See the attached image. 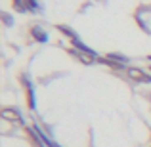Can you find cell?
I'll use <instances>...</instances> for the list:
<instances>
[{
    "mask_svg": "<svg viewBox=\"0 0 151 147\" xmlns=\"http://www.w3.org/2000/svg\"><path fill=\"white\" fill-rule=\"evenodd\" d=\"M124 75L130 80L138 82V84H151V75L144 69H138V67H126Z\"/></svg>",
    "mask_w": 151,
    "mask_h": 147,
    "instance_id": "cell-1",
    "label": "cell"
},
{
    "mask_svg": "<svg viewBox=\"0 0 151 147\" xmlns=\"http://www.w3.org/2000/svg\"><path fill=\"white\" fill-rule=\"evenodd\" d=\"M19 80H21V84H23V88H25V96H27V107H29L31 111H35L37 109V96H35V86H33V82L29 80V77H27L25 73L19 77Z\"/></svg>",
    "mask_w": 151,
    "mask_h": 147,
    "instance_id": "cell-2",
    "label": "cell"
},
{
    "mask_svg": "<svg viewBox=\"0 0 151 147\" xmlns=\"http://www.w3.org/2000/svg\"><path fill=\"white\" fill-rule=\"evenodd\" d=\"M0 117L8 122H17V124H23V115L19 113L15 107H4L0 109Z\"/></svg>",
    "mask_w": 151,
    "mask_h": 147,
    "instance_id": "cell-3",
    "label": "cell"
},
{
    "mask_svg": "<svg viewBox=\"0 0 151 147\" xmlns=\"http://www.w3.org/2000/svg\"><path fill=\"white\" fill-rule=\"evenodd\" d=\"M29 34H31V38H33L35 42H38V44H46V42H48V33H46L42 27H38V25L31 27Z\"/></svg>",
    "mask_w": 151,
    "mask_h": 147,
    "instance_id": "cell-4",
    "label": "cell"
},
{
    "mask_svg": "<svg viewBox=\"0 0 151 147\" xmlns=\"http://www.w3.org/2000/svg\"><path fill=\"white\" fill-rule=\"evenodd\" d=\"M69 54L73 55L77 61H81L82 65H92V63H98V59H100V57H98V59L92 57V55H88V54H82V52H78V50H75V48H71Z\"/></svg>",
    "mask_w": 151,
    "mask_h": 147,
    "instance_id": "cell-5",
    "label": "cell"
},
{
    "mask_svg": "<svg viewBox=\"0 0 151 147\" xmlns=\"http://www.w3.org/2000/svg\"><path fill=\"white\" fill-rule=\"evenodd\" d=\"M71 44H73V48L75 50H78V52H82V54H88V55H92V57H100V55L96 54V52H94L92 48H90V46H86L84 42L81 40V38H75V40H71Z\"/></svg>",
    "mask_w": 151,
    "mask_h": 147,
    "instance_id": "cell-6",
    "label": "cell"
},
{
    "mask_svg": "<svg viewBox=\"0 0 151 147\" xmlns=\"http://www.w3.org/2000/svg\"><path fill=\"white\" fill-rule=\"evenodd\" d=\"M25 134H27V138H29V141L33 143V147H46V145H44V141L40 140V136L35 132L33 126H31V128H29V126H25Z\"/></svg>",
    "mask_w": 151,
    "mask_h": 147,
    "instance_id": "cell-7",
    "label": "cell"
},
{
    "mask_svg": "<svg viewBox=\"0 0 151 147\" xmlns=\"http://www.w3.org/2000/svg\"><path fill=\"white\" fill-rule=\"evenodd\" d=\"M55 29H58L61 34H65V37L69 38V40H75V38H78V34L75 33V31L71 29L69 25H55Z\"/></svg>",
    "mask_w": 151,
    "mask_h": 147,
    "instance_id": "cell-8",
    "label": "cell"
},
{
    "mask_svg": "<svg viewBox=\"0 0 151 147\" xmlns=\"http://www.w3.org/2000/svg\"><path fill=\"white\" fill-rule=\"evenodd\" d=\"M107 59H111V61H117V63H122V65H126L128 63V57H126L124 54H119V52H111V54H105Z\"/></svg>",
    "mask_w": 151,
    "mask_h": 147,
    "instance_id": "cell-9",
    "label": "cell"
},
{
    "mask_svg": "<svg viewBox=\"0 0 151 147\" xmlns=\"http://www.w3.org/2000/svg\"><path fill=\"white\" fill-rule=\"evenodd\" d=\"M12 6L19 11V14H25L27 11V6H25V0H12Z\"/></svg>",
    "mask_w": 151,
    "mask_h": 147,
    "instance_id": "cell-10",
    "label": "cell"
},
{
    "mask_svg": "<svg viewBox=\"0 0 151 147\" xmlns=\"http://www.w3.org/2000/svg\"><path fill=\"white\" fill-rule=\"evenodd\" d=\"M25 6H27V11H31V14H35V11L40 10V6H38L37 0H25Z\"/></svg>",
    "mask_w": 151,
    "mask_h": 147,
    "instance_id": "cell-11",
    "label": "cell"
},
{
    "mask_svg": "<svg viewBox=\"0 0 151 147\" xmlns=\"http://www.w3.org/2000/svg\"><path fill=\"white\" fill-rule=\"evenodd\" d=\"M0 17H2V23L6 27H12L14 25V17H12L10 14H6V11H2V14H0Z\"/></svg>",
    "mask_w": 151,
    "mask_h": 147,
    "instance_id": "cell-12",
    "label": "cell"
},
{
    "mask_svg": "<svg viewBox=\"0 0 151 147\" xmlns=\"http://www.w3.org/2000/svg\"><path fill=\"white\" fill-rule=\"evenodd\" d=\"M145 59H147V61L151 63V54H149V55H147V57H145Z\"/></svg>",
    "mask_w": 151,
    "mask_h": 147,
    "instance_id": "cell-13",
    "label": "cell"
},
{
    "mask_svg": "<svg viewBox=\"0 0 151 147\" xmlns=\"http://www.w3.org/2000/svg\"><path fill=\"white\" fill-rule=\"evenodd\" d=\"M149 73H151V67H149Z\"/></svg>",
    "mask_w": 151,
    "mask_h": 147,
    "instance_id": "cell-14",
    "label": "cell"
},
{
    "mask_svg": "<svg viewBox=\"0 0 151 147\" xmlns=\"http://www.w3.org/2000/svg\"><path fill=\"white\" fill-rule=\"evenodd\" d=\"M59 147H61V145H59Z\"/></svg>",
    "mask_w": 151,
    "mask_h": 147,
    "instance_id": "cell-15",
    "label": "cell"
}]
</instances>
